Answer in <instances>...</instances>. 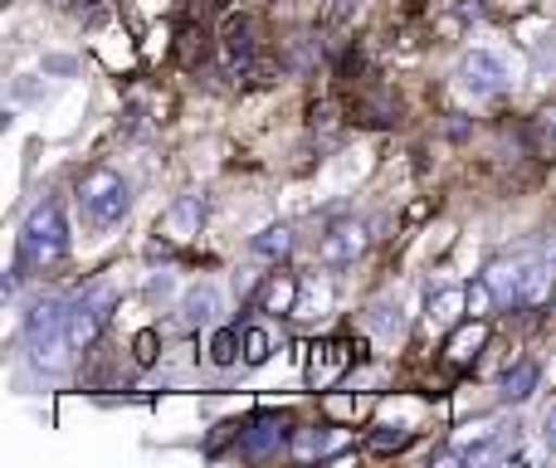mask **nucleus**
<instances>
[{
    "label": "nucleus",
    "instance_id": "nucleus-1",
    "mask_svg": "<svg viewBox=\"0 0 556 468\" xmlns=\"http://www.w3.org/2000/svg\"><path fill=\"white\" fill-rule=\"evenodd\" d=\"M68 254V215L59 195H45L35 211L25 215L15 235V278H29L35 268H54Z\"/></svg>",
    "mask_w": 556,
    "mask_h": 468
},
{
    "label": "nucleus",
    "instance_id": "nucleus-2",
    "mask_svg": "<svg viewBox=\"0 0 556 468\" xmlns=\"http://www.w3.org/2000/svg\"><path fill=\"white\" fill-rule=\"evenodd\" d=\"M127 211H132V186L113 166H98V172H88L78 181V215H84L88 230H98V235L117 230L127 220Z\"/></svg>",
    "mask_w": 556,
    "mask_h": 468
},
{
    "label": "nucleus",
    "instance_id": "nucleus-3",
    "mask_svg": "<svg viewBox=\"0 0 556 468\" xmlns=\"http://www.w3.org/2000/svg\"><path fill=\"white\" fill-rule=\"evenodd\" d=\"M489 283L498 293V303L508 307H538L552 288V268L542 254H513V258H498L489 268Z\"/></svg>",
    "mask_w": 556,
    "mask_h": 468
},
{
    "label": "nucleus",
    "instance_id": "nucleus-4",
    "mask_svg": "<svg viewBox=\"0 0 556 468\" xmlns=\"http://www.w3.org/2000/svg\"><path fill=\"white\" fill-rule=\"evenodd\" d=\"M454 74H459L464 93H473V98H498V93H508V88L518 84V64H513L503 49H489V45L464 49V59H459Z\"/></svg>",
    "mask_w": 556,
    "mask_h": 468
},
{
    "label": "nucleus",
    "instance_id": "nucleus-5",
    "mask_svg": "<svg viewBox=\"0 0 556 468\" xmlns=\"http://www.w3.org/2000/svg\"><path fill=\"white\" fill-rule=\"evenodd\" d=\"M113 298H117V288L108 283V278H103V283H88L84 293L68 298V342H74L78 352H84V346L103 332L108 313H113Z\"/></svg>",
    "mask_w": 556,
    "mask_h": 468
},
{
    "label": "nucleus",
    "instance_id": "nucleus-6",
    "mask_svg": "<svg viewBox=\"0 0 556 468\" xmlns=\"http://www.w3.org/2000/svg\"><path fill=\"white\" fill-rule=\"evenodd\" d=\"M508 440H513L508 420H498V415H489V420H473V425H464V430L454 434L450 454H454V459H459V464H489V459H498V454L508 450Z\"/></svg>",
    "mask_w": 556,
    "mask_h": 468
},
{
    "label": "nucleus",
    "instance_id": "nucleus-7",
    "mask_svg": "<svg viewBox=\"0 0 556 468\" xmlns=\"http://www.w3.org/2000/svg\"><path fill=\"white\" fill-rule=\"evenodd\" d=\"M362 249H366V220H356V215H337V220H327L323 235H317V258H323L327 268L356 264Z\"/></svg>",
    "mask_w": 556,
    "mask_h": 468
},
{
    "label": "nucleus",
    "instance_id": "nucleus-8",
    "mask_svg": "<svg viewBox=\"0 0 556 468\" xmlns=\"http://www.w3.org/2000/svg\"><path fill=\"white\" fill-rule=\"evenodd\" d=\"M201 220H205V195H201V191H186V195H176V201L166 205V215H162V225H156V235H166V239H176V244H186L191 235H201Z\"/></svg>",
    "mask_w": 556,
    "mask_h": 468
},
{
    "label": "nucleus",
    "instance_id": "nucleus-9",
    "mask_svg": "<svg viewBox=\"0 0 556 468\" xmlns=\"http://www.w3.org/2000/svg\"><path fill=\"white\" fill-rule=\"evenodd\" d=\"M215 317H220V293H215V283L186 288L181 303H176V322H181L186 332H195V327H215Z\"/></svg>",
    "mask_w": 556,
    "mask_h": 468
},
{
    "label": "nucleus",
    "instance_id": "nucleus-10",
    "mask_svg": "<svg viewBox=\"0 0 556 468\" xmlns=\"http://www.w3.org/2000/svg\"><path fill=\"white\" fill-rule=\"evenodd\" d=\"M469 317V288H440V293H430V303H425V322L434 327V332H454V327Z\"/></svg>",
    "mask_w": 556,
    "mask_h": 468
},
{
    "label": "nucleus",
    "instance_id": "nucleus-11",
    "mask_svg": "<svg viewBox=\"0 0 556 468\" xmlns=\"http://www.w3.org/2000/svg\"><path fill=\"white\" fill-rule=\"evenodd\" d=\"M298 293H303V283L293 274H269V283L260 288V313H293Z\"/></svg>",
    "mask_w": 556,
    "mask_h": 468
},
{
    "label": "nucleus",
    "instance_id": "nucleus-12",
    "mask_svg": "<svg viewBox=\"0 0 556 468\" xmlns=\"http://www.w3.org/2000/svg\"><path fill=\"white\" fill-rule=\"evenodd\" d=\"M489 342V327H483V317H469V322H459L454 327V337H450V362H469V356H479V346Z\"/></svg>",
    "mask_w": 556,
    "mask_h": 468
},
{
    "label": "nucleus",
    "instance_id": "nucleus-13",
    "mask_svg": "<svg viewBox=\"0 0 556 468\" xmlns=\"http://www.w3.org/2000/svg\"><path fill=\"white\" fill-rule=\"evenodd\" d=\"M366 327H371L376 337H386V342H395V337L405 332V313H401V303H391V298L371 303V313H366Z\"/></svg>",
    "mask_w": 556,
    "mask_h": 468
},
{
    "label": "nucleus",
    "instance_id": "nucleus-14",
    "mask_svg": "<svg viewBox=\"0 0 556 468\" xmlns=\"http://www.w3.org/2000/svg\"><path fill=\"white\" fill-rule=\"evenodd\" d=\"M532 391H538V366L532 362H518L508 376H503V405H522Z\"/></svg>",
    "mask_w": 556,
    "mask_h": 468
},
{
    "label": "nucleus",
    "instance_id": "nucleus-15",
    "mask_svg": "<svg viewBox=\"0 0 556 468\" xmlns=\"http://www.w3.org/2000/svg\"><path fill=\"white\" fill-rule=\"evenodd\" d=\"M250 249L260 258H283L288 249H293V230H288V225H269V230H260L250 239Z\"/></svg>",
    "mask_w": 556,
    "mask_h": 468
},
{
    "label": "nucleus",
    "instance_id": "nucleus-16",
    "mask_svg": "<svg viewBox=\"0 0 556 468\" xmlns=\"http://www.w3.org/2000/svg\"><path fill=\"white\" fill-rule=\"evenodd\" d=\"M244 356V332H235V327H220V332L211 337V362L215 366H235Z\"/></svg>",
    "mask_w": 556,
    "mask_h": 468
},
{
    "label": "nucleus",
    "instance_id": "nucleus-17",
    "mask_svg": "<svg viewBox=\"0 0 556 468\" xmlns=\"http://www.w3.org/2000/svg\"><path fill=\"white\" fill-rule=\"evenodd\" d=\"M274 356V332L269 327H244V366H264Z\"/></svg>",
    "mask_w": 556,
    "mask_h": 468
},
{
    "label": "nucleus",
    "instance_id": "nucleus-18",
    "mask_svg": "<svg viewBox=\"0 0 556 468\" xmlns=\"http://www.w3.org/2000/svg\"><path fill=\"white\" fill-rule=\"evenodd\" d=\"M493 303H498V293H493L489 278L469 288V317H489V307H493Z\"/></svg>",
    "mask_w": 556,
    "mask_h": 468
},
{
    "label": "nucleus",
    "instance_id": "nucleus-19",
    "mask_svg": "<svg viewBox=\"0 0 556 468\" xmlns=\"http://www.w3.org/2000/svg\"><path fill=\"white\" fill-rule=\"evenodd\" d=\"M323 450H327V434H298V444H293L298 459H313V454H323Z\"/></svg>",
    "mask_w": 556,
    "mask_h": 468
},
{
    "label": "nucleus",
    "instance_id": "nucleus-20",
    "mask_svg": "<svg viewBox=\"0 0 556 468\" xmlns=\"http://www.w3.org/2000/svg\"><path fill=\"white\" fill-rule=\"evenodd\" d=\"M542 450H547L552 459H556V405H552L547 415H542Z\"/></svg>",
    "mask_w": 556,
    "mask_h": 468
},
{
    "label": "nucleus",
    "instance_id": "nucleus-21",
    "mask_svg": "<svg viewBox=\"0 0 556 468\" xmlns=\"http://www.w3.org/2000/svg\"><path fill=\"white\" fill-rule=\"evenodd\" d=\"M152 346H156V337H152V332H142V337H137V356H142V362H152V356H156Z\"/></svg>",
    "mask_w": 556,
    "mask_h": 468
},
{
    "label": "nucleus",
    "instance_id": "nucleus-22",
    "mask_svg": "<svg viewBox=\"0 0 556 468\" xmlns=\"http://www.w3.org/2000/svg\"><path fill=\"white\" fill-rule=\"evenodd\" d=\"M542 258H547V268H552V274H556V235L547 239V244H542Z\"/></svg>",
    "mask_w": 556,
    "mask_h": 468
}]
</instances>
